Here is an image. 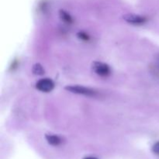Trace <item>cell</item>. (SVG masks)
Masks as SVG:
<instances>
[{
    "instance_id": "6da1fadb",
    "label": "cell",
    "mask_w": 159,
    "mask_h": 159,
    "mask_svg": "<svg viewBox=\"0 0 159 159\" xmlns=\"http://www.w3.org/2000/svg\"><path fill=\"white\" fill-rule=\"evenodd\" d=\"M65 89L70 93L79 95H84V96H91V97H95V96H98V92L96 90L87 88V87L82 86V85H68V86L65 87Z\"/></svg>"
},
{
    "instance_id": "7a4b0ae2",
    "label": "cell",
    "mask_w": 159,
    "mask_h": 159,
    "mask_svg": "<svg viewBox=\"0 0 159 159\" xmlns=\"http://www.w3.org/2000/svg\"><path fill=\"white\" fill-rule=\"evenodd\" d=\"M93 72L102 78H107L111 75V68L107 64L100 61H95L92 65Z\"/></svg>"
},
{
    "instance_id": "3957f363",
    "label": "cell",
    "mask_w": 159,
    "mask_h": 159,
    "mask_svg": "<svg viewBox=\"0 0 159 159\" xmlns=\"http://www.w3.org/2000/svg\"><path fill=\"white\" fill-rule=\"evenodd\" d=\"M36 88L37 90L43 93H50L54 88V82L51 79H41L36 83Z\"/></svg>"
},
{
    "instance_id": "277c9868",
    "label": "cell",
    "mask_w": 159,
    "mask_h": 159,
    "mask_svg": "<svg viewBox=\"0 0 159 159\" xmlns=\"http://www.w3.org/2000/svg\"><path fill=\"white\" fill-rule=\"evenodd\" d=\"M124 20L128 23L133 25H142L147 22V18L136 14H127L124 16Z\"/></svg>"
},
{
    "instance_id": "5b68a950",
    "label": "cell",
    "mask_w": 159,
    "mask_h": 159,
    "mask_svg": "<svg viewBox=\"0 0 159 159\" xmlns=\"http://www.w3.org/2000/svg\"><path fill=\"white\" fill-rule=\"evenodd\" d=\"M45 138L48 144L52 146H58L62 143L61 138L55 134H46Z\"/></svg>"
},
{
    "instance_id": "8992f818",
    "label": "cell",
    "mask_w": 159,
    "mask_h": 159,
    "mask_svg": "<svg viewBox=\"0 0 159 159\" xmlns=\"http://www.w3.org/2000/svg\"><path fill=\"white\" fill-rule=\"evenodd\" d=\"M59 16H60L61 20L63 22H65V23H68V24H71L73 23V19L71 16L68 12H67L65 10H60L59 12Z\"/></svg>"
},
{
    "instance_id": "52a82bcc",
    "label": "cell",
    "mask_w": 159,
    "mask_h": 159,
    "mask_svg": "<svg viewBox=\"0 0 159 159\" xmlns=\"http://www.w3.org/2000/svg\"><path fill=\"white\" fill-rule=\"evenodd\" d=\"M33 72L35 75H43L44 73V69L40 64H36L33 66Z\"/></svg>"
},
{
    "instance_id": "ba28073f",
    "label": "cell",
    "mask_w": 159,
    "mask_h": 159,
    "mask_svg": "<svg viewBox=\"0 0 159 159\" xmlns=\"http://www.w3.org/2000/svg\"><path fill=\"white\" fill-rule=\"evenodd\" d=\"M78 37H79L80 40H84V41H89L90 40V37L85 32H79L77 34Z\"/></svg>"
},
{
    "instance_id": "9c48e42d",
    "label": "cell",
    "mask_w": 159,
    "mask_h": 159,
    "mask_svg": "<svg viewBox=\"0 0 159 159\" xmlns=\"http://www.w3.org/2000/svg\"><path fill=\"white\" fill-rule=\"evenodd\" d=\"M152 152L155 154V155H158L159 156V141L155 143L152 147Z\"/></svg>"
},
{
    "instance_id": "30bf717a",
    "label": "cell",
    "mask_w": 159,
    "mask_h": 159,
    "mask_svg": "<svg viewBox=\"0 0 159 159\" xmlns=\"http://www.w3.org/2000/svg\"><path fill=\"white\" fill-rule=\"evenodd\" d=\"M83 159H98V158H95V157H86V158H85Z\"/></svg>"
},
{
    "instance_id": "8fae6325",
    "label": "cell",
    "mask_w": 159,
    "mask_h": 159,
    "mask_svg": "<svg viewBox=\"0 0 159 159\" xmlns=\"http://www.w3.org/2000/svg\"><path fill=\"white\" fill-rule=\"evenodd\" d=\"M158 70H159V57H158Z\"/></svg>"
}]
</instances>
